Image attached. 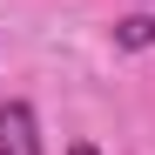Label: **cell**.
<instances>
[{"label": "cell", "instance_id": "6da1fadb", "mask_svg": "<svg viewBox=\"0 0 155 155\" xmlns=\"http://www.w3.org/2000/svg\"><path fill=\"white\" fill-rule=\"evenodd\" d=\"M0 155H41V121L27 101H0Z\"/></svg>", "mask_w": 155, "mask_h": 155}, {"label": "cell", "instance_id": "7a4b0ae2", "mask_svg": "<svg viewBox=\"0 0 155 155\" xmlns=\"http://www.w3.org/2000/svg\"><path fill=\"white\" fill-rule=\"evenodd\" d=\"M115 47H128V54L155 47V14H121L115 20Z\"/></svg>", "mask_w": 155, "mask_h": 155}, {"label": "cell", "instance_id": "3957f363", "mask_svg": "<svg viewBox=\"0 0 155 155\" xmlns=\"http://www.w3.org/2000/svg\"><path fill=\"white\" fill-rule=\"evenodd\" d=\"M68 155H101V148H94V142H74V148H68Z\"/></svg>", "mask_w": 155, "mask_h": 155}]
</instances>
